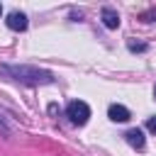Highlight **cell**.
<instances>
[{
    "mask_svg": "<svg viewBox=\"0 0 156 156\" xmlns=\"http://www.w3.org/2000/svg\"><path fill=\"white\" fill-rule=\"evenodd\" d=\"M5 73H10L15 80L20 83H29V85H44V83H54V73L37 68V66H15V63H5L2 66Z\"/></svg>",
    "mask_w": 156,
    "mask_h": 156,
    "instance_id": "1",
    "label": "cell"
},
{
    "mask_svg": "<svg viewBox=\"0 0 156 156\" xmlns=\"http://www.w3.org/2000/svg\"><path fill=\"white\" fill-rule=\"evenodd\" d=\"M66 115H68V119H71L73 124L80 127V124L88 122V117H90V107H88V102H83V100H73V102H68Z\"/></svg>",
    "mask_w": 156,
    "mask_h": 156,
    "instance_id": "2",
    "label": "cell"
},
{
    "mask_svg": "<svg viewBox=\"0 0 156 156\" xmlns=\"http://www.w3.org/2000/svg\"><path fill=\"white\" fill-rule=\"evenodd\" d=\"M5 24H7L12 32H24V29H27V15L15 10V12H10V15H7Z\"/></svg>",
    "mask_w": 156,
    "mask_h": 156,
    "instance_id": "3",
    "label": "cell"
},
{
    "mask_svg": "<svg viewBox=\"0 0 156 156\" xmlns=\"http://www.w3.org/2000/svg\"><path fill=\"white\" fill-rule=\"evenodd\" d=\"M107 117H110L112 122H127L132 115H129V110H127L124 105H117V102H112V105L107 107Z\"/></svg>",
    "mask_w": 156,
    "mask_h": 156,
    "instance_id": "4",
    "label": "cell"
},
{
    "mask_svg": "<svg viewBox=\"0 0 156 156\" xmlns=\"http://www.w3.org/2000/svg\"><path fill=\"white\" fill-rule=\"evenodd\" d=\"M124 139H127V144L132 146V149H144L146 146V139H144V132L141 129H129L127 134H124Z\"/></svg>",
    "mask_w": 156,
    "mask_h": 156,
    "instance_id": "5",
    "label": "cell"
},
{
    "mask_svg": "<svg viewBox=\"0 0 156 156\" xmlns=\"http://www.w3.org/2000/svg\"><path fill=\"white\" fill-rule=\"evenodd\" d=\"M102 24L107 27V29H117L119 27V15H117V10H112V7H102Z\"/></svg>",
    "mask_w": 156,
    "mask_h": 156,
    "instance_id": "6",
    "label": "cell"
},
{
    "mask_svg": "<svg viewBox=\"0 0 156 156\" xmlns=\"http://www.w3.org/2000/svg\"><path fill=\"white\" fill-rule=\"evenodd\" d=\"M129 51H146V44H134V41H129Z\"/></svg>",
    "mask_w": 156,
    "mask_h": 156,
    "instance_id": "7",
    "label": "cell"
},
{
    "mask_svg": "<svg viewBox=\"0 0 156 156\" xmlns=\"http://www.w3.org/2000/svg\"><path fill=\"white\" fill-rule=\"evenodd\" d=\"M146 129H149L151 134H156V117H149V122H146Z\"/></svg>",
    "mask_w": 156,
    "mask_h": 156,
    "instance_id": "8",
    "label": "cell"
},
{
    "mask_svg": "<svg viewBox=\"0 0 156 156\" xmlns=\"http://www.w3.org/2000/svg\"><path fill=\"white\" fill-rule=\"evenodd\" d=\"M0 15H2V5H0Z\"/></svg>",
    "mask_w": 156,
    "mask_h": 156,
    "instance_id": "9",
    "label": "cell"
},
{
    "mask_svg": "<svg viewBox=\"0 0 156 156\" xmlns=\"http://www.w3.org/2000/svg\"><path fill=\"white\" fill-rule=\"evenodd\" d=\"M154 98H156V88H154Z\"/></svg>",
    "mask_w": 156,
    "mask_h": 156,
    "instance_id": "10",
    "label": "cell"
}]
</instances>
